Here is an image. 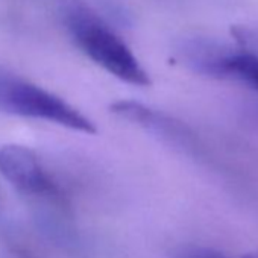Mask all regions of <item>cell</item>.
Returning <instances> with one entry per match:
<instances>
[{
	"label": "cell",
	"instance_id": "5b68a950",
	"mask_svg": "<svg viewBox=\"0 0 258 258\" xmlns=\"http://www.w3.org/2000/svg\"><path fill=\"white\" fill-rule=\"evenodd\" d=\"M208 76L237 79L258 91V53L220 46L210 64Z\"/></svg>",
	"mask_w": 258,
	"mask_h": 258
},
{
	"label": "cell",
	"instance_id": "3957f363",
	"mask_svg": "<svg viewBox=\"0 0 258 258\" xmlns=\"http://www.w3.org/2000/svg\"><path fill=\"white\" fill-rule=\"evenodd\" d=\"M0 175L25 193L44 195L55 190L37 154L22 145L0 148Z\"/></svg>",
	"mask_w": 258,
	"mask_h": 258
},
{
	"label": "cell",
	"instance_id": "52a82bcc",
	"mask_svg": "<svg viewBox=\"0 0 258 258\" xmlns=\"http://www.w3.org/2000/svg\"><path fill=\"white\" fill-rule=\"evenodd\" d=\"M240 258H258V250H256V252L246 253V255H243V256H240Z\"/></svg>",
	"mask_w": 258,
	"mask_h": 258
},
{
	"label": "cell",
	"instance_id": "6da1fadb",
	"mask_svg": "<svg viewBox=\"0 0 258 258\" xmlns=\"http://www.w3.org/2000/svg\"><path fill=\"white\" fill-rule=\"evenodd\" d=\"M66 26L75 44L97 66L117 79L149 87L151 78L127 44L90 8L69 4L64 11Z\"/></svg>",
	"mask_w": 258,
	"mask_h": 258
},
{
	"label": "cell",
	"instance_id": "277c9868",
	"mask_svg": "<svg viewBox=\"0 0 258 258\" xmlns=\"http://www.w3.org/2000/svg\"><path fill=\"white\" fill-rule=\"evenodd\" d=\"M111 111L127 120L133 121L142 127H145L146 131L154 133L155 136L161 137L163 140L172 142V143H190L193 142L191 134L188 133V129L182 126L181 123L175 121L169 115L152 109L146 105H142L139 102L133 100H118L111 105Z\"/></svg>",
	"mask_w": 258,
	"mask_h": 258
},
{
	"label": "cell",
	"instance_id": "8992f818",
	"mask_svg": "<svg viewBox=\"0 0 258 258\" xmlns=\"http://www.w3.org/2000/svg\"><path fill=\"white\" fill-rule=\"evenodd\" d=\"M176 258H229L225 253L214 250L211 247H205V246H198V244H191V246H184Z\"/></svg>",
	"mask_w": 258,
	"mask_h": 258
},
{
	"label": "cell",
	"instance_id": "7a4b0ae2",
	"mask_svg": "<svg viewBox=\"0 0 258 258\" xmlns=\"http://www.w3.org/2000/svg\"><path fill=\"white\" fill-rule=\"evenodd\" d=\"M0 112L50 121L88 136L97 133L94 121L78 108L4 66H0Z\"/></svg>",
	"mask_w": 258,
	"mask_h": 258
}]
</instances>
